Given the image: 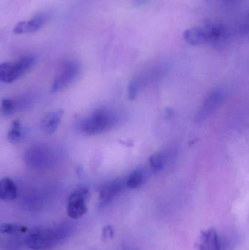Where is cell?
<instances>
[{"label": "cell", "mask_w": 249, "mask_h": 250, "mask_svg": "<svg viewBox=\"0 0 249 250\" xmlns=\"http://www.w3.org/2000/svg\"><path fill=\"white\" fill-rule=\"evenodd\" d=\"M114 236V229L111 226H106L102 230V239L104 240L111 239Z\"/></svg>", "instance_id": "20"}, {"label": "cell", "mask_w": 249, "mask_h": 250, "mask_svg": "<svg viewBox=\"0 0 249 250\" xmlns=\"http://www.w3.org/2000/svg\"><path fill=\"white\" fill-rule=\"evenodd\" d=\"M186 42L192 45L210 43V37L207 28L194 27L187 29L184 33Z\"/></svg>", "instance_id": "11"}, {"label": "cell", "mask_w": 249, "mask_h": 250, "mask_svg": "<svg viewBox=\"0 0 249 250\" xmlns=\"http://www.w3.org/2000/svg\"><path fill=\"white\" fill-rule=\"evenodd\" d=\"M151 167L155 171H159L162 170L165 164V157L162 153H157L153 154L151 157L150 160Z\"/></svg>", "instance_id": "17"}, {"label": "cell", "mask_w": 249, "mask_h": 250, "mask_svg": "<svg viewBox=\"0 0 249 250\" xmlns=\"http://www.w3.org/2000/svg\"><path fill=\"white\" fill-rule=\"evenodd\" d=\"M73 226L70 223L60 225L57 227L36 228L28 235L26 244L34 250H47L64 242L70 237Z\"/></svg>", "instance_id": "1"}, {"label": "cell", "mask_w": 249, "mask_h": 250, "mask_svg": "<svg viewBox=\"0 0 249 250\" xmlns=\"http://www.w3.org/2000/svg\"><path fill=\"white\" fill-rule=\"evenodd\" d=\"M144 181L143 173L140 170H136L129 176L126 181V186L130 189H137L143 185Z\"/></svg>", "instance_id": "14"}, {"label": "cell", "mask_w": 249, "mask_h": 250, "mask_svg": "<svg viewBox=\"0 0 249 250\" xmlns=\"http://www.w3.org/2000/svg\"><path fill=\"white\" fill-rule=\"evenodd\" d=\"M78 72V64L75 62H68L63 64L53 82L51 91L58 92L68 86L77 77Z\"/></svg>", "instance_id": "5"}, {"label": "cell", "mask_w": 249, "mask_h": 250, "mask_svg": "<svg viewBox=\"0 0 249 250\" xmlns=\"http://www.w3.org/2000/svg\"><path fill=\"white\" fill-rule=\"evenodd\" d=\"M225 97V91L222 88H218L212 91L205 100L200 111L197 113L196 121L202 123L205 121L217 107L222 104Z\"/></svg>", "instance_id": "6"}, {"label": "cell", "mask_w": 249, "mask_h": 250, "mask_svg": "<svg viewBox=\"0 0 249 250\" xmlns=\"http://www.w3.org/2000/svg\"><path fill=\"white\" fill-rule=\"evenodd\" d=\"M47 16L45 14H38L29 21L19 22L13 29V33H32L38 31L46 21Z\"/></svg>", "instance_id": "10"}, {"label": "cell", "mask_w": 249, "mask_h": 250, "mask_svg": "<svg viewBox=\"0 0 249 250\" xmlns=\"http://www.w3.org/2000/svg\"><path fill=\"white\" fill-rule=\"evenodd\" d=\"M35 62L33 56H26L16 62H4L0 64V82L10 83L17 80L28 71Z\"/></svg>", "instance_id": "3"}, {"label": "cell", "mask_w": 249, "mask_h": 250, "mask_svg": "<svg viewBox=\"0 0 249 250\" xmlns=\"http://www.w3.org/2000/svg\"><path fill=\"white\" fill-rule=\"evenodd\" d=\"M15 111L14 103L9 99H4L1 101V113L3 115H11Z\"/></svg>", "instance_id": "18"}, {"label": "cell", "mask_w": 249, "mask_h": 250, "mask_svg": "<svg viewBox=\"0 0 249 250\" xmlns=\"http://www.w3.org/2000/svg\"><path fill=\"white\" fill-rule=\"evenodd\" d=\"M243 0H214L218 4L225 7H232L240 4Z\"/></svg>", "instance_id": "19"}, {"label": "cell", "mask_w": 249, "mask_h": 250, "mask_svg": "<svg viewBox=\"0 0 249 250\" xmlns=\"http://www.w3.org/2000/svg\"><path fill=\"white\" fill-rule=\"evenodd\" d=\"M63 114L64 112L62 110H58V111L47 114L41 120L40 127L42 132H45L47 135L54 133L61 123Z\"/></svg>", "instance_id": "12"}, {"label": "cell", "mask_w": 249, "mask_h": 250, "mask_svg": "<svg viewBox=\"0 0 249 250\" xmlns=\"http://www.w3.org/2000/svg\"><path fill=\"white\" fill-rule=\"evenodd\" d=\"M126 186L124 179H116L105 185L99 193V206L105 207L121 193Z\"/></svg>", "instance_id": "7"}, {"label": "cell", "mask_w": 249, "mask_h": 250, "mask_svg": "<svg viewBox=\"0 0 249 250\" xmlns=\"http://www.w3.org/2000/svg\"><path fill=\"white\" fill-rule=\"evenodd\" d=\"M20 123L19 120H14L12 123L11 127L7 133V139L11 143H16L20 138Z\"/></svg>", "instance_id": "16"}, {"label": "cell", "mask_w": 249, "mask_h": 250, "mask_svg": "<svg viewBox=\"0 0 249 250\" xmlns=\"http://www.w3.org/2000/svg\"><path fill=\"white\" fill-rule=\"evenodd\" d=\"M26 227L13 224V223H4L0 225V233L4 234H14V233H23L26 232Z\"/></svg>", "instance_id": "15"}, {"label": "cell", "mask_w": 249, "mask_h": 250, "mask_svg": "<svg viewBox=\"0 0 249 250\" xmlns=\"http://www.w3.org/2000/svg\"><path fill=\"white\" fill-rule=\"evenodd\" d=\"M89 198V190L86 188L76 189L69 197L67 212L73 220H78L87 212L86 201Z\"/></svg>", "instance_id": "4"}, {"label": "cell", "mask_w": 249, "mask_h": 250, "mask_svg": "<svg viewBox=\"0 0 249 250\" xmlns=\"http://www.w3.org/2000/svg\"><path fill=\"white\" fill-rule=\"evenodd\" d=\"M199 250H225L221 235L213 229L202 232Z\"/></svg>", "instance_id": "9"}, {"label": "cell", "mask_w": 249, "mask_h": 250, "mask_svg": "<svg viewBox=\"0 0 249 250\" xmlns=\"http://www.w3.org/2000/svg\"><path fill=\"white\" fill-rule=\"evenodd\" d=\"M210 37V43L215 46H223L229 41L230 34L225 25L220 23H209L206 25Z\"/></svg>", "instance_id": "8"}, {"label": "cell", "mask_w": 249, "mask_h": 250, "mask_svg": "<svg viewBox=\"0 0 249 250\" xmlns=\"http://www.w3.org/2000/svg\"><path fill=\"white\" fill-rule=\"evenodd\" d=\"M117 117L108 109H99L83 120L80 129L86 135H95L112 129L116 124Z\"/></svg>", "instance_id": "2"}, {"label": "cell", "mask_w": 249, "mask_h": 250, "mask_svg": "<svg viewBox=\"0 0 249 250\" xmlns=\"http://www.w3.org/2000/svg\"><path fill=\"white\" fill-rule=\"evenodd\" d=\"M18 195L17 187L9 178L0 180V200L11 201L16 199Z\"/></svg>", "instance_id": "13"}]
</instances>
